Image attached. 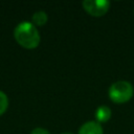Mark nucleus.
I'll use <instances>...</instances> for the list:
<instances>
[{"label":"nucleus","mask_w":134,"mask_h":134,"mask_svg":"<svg viewBox=\"0 0 134 134\" xmlns=\"http://www.w3.org/2000/svg\"><path fill=\"white\" fill-rule=\"evenodd\" d=\"M62 134H72V133H69V132H67V133H62Z\"/></svg>","instance_id":"obj_9"},{"label":"nucleus","mask_w":134,"mask_h":134,"mask_svg":"<svg viewBox=\"0 0 134 134\" xmlns=\"http://www.w3.org/2000/svg\"><path fill=\"white\" fill-rule=\"evenodd\" d=\"M14 37L18 44L27 49L36 48L40 44V35L34 23L23 21L19 23L14 30Z\"/></svg>","instance_id":"obj_1"},{"label":"nucleus","mask_w":134,"mask_h":134,"mask_svg":"<svg viewBox=\"0 0 134 134\" xmlns=\"http://www.w3.org/2000/svg\"><path fill=\"white\" fill-rule=\"evenodd\" d=\"M134 90L132 85L127 81H118L113 83L109 88V97L112 102L122 104L131 99Z\"/></svg>","instance_id":"obj_2"},{"label":"nucleus","mask_w":134,"mask_h":134,"mask_svg":"<svg viewBox=\"0 0 134 134\" xmlns=\"http://www.w3.org/2000/svg\"><path fill=\"white\" fill-rule=\"evenodd\" d=\"M82 5L88 14L94 17H100L109 10L110 2L107 0H85Z\"/></svg>","instance_id":"obj_3"},{"label":"nucleus","mask_w":134,"mask_h":134,"mask_svg":"<svg viewBox=\"0 0 134 134\" xmlns=\"http://www.w3.org/2000/svg\"><path fill=\"white\" fill-rule=\"evenodd\" d=\"M103 128L97 121H87L81 126L79 134H103Z\"/></svg>","instance_id":"obj_4"},{"label":"nucleus","mask_w":134,"mask_h":134,"mask_svg":"<svg viewBox=\"0 0 134 134\" xmlns=\"http://www.w3.org/2000/svg\"><path fill=\"white\" fill-rule=\"evenodd\" d=\"M8 107V98L7 95L0 90V115L3 114Z\"/></svg>","instance_id":"obj_7"},{"label":"nucleus","mask_w":134,"mask_h":134,"mask_svg":"<svg viewBox=\"0 0 134 134\" xmlns=\"http://www.w3.org/2000/svg\"><path fill=\"white\" fill-rule=\"evenodd\" d=\"M30 134H50L49 131H47L46 129H43V128H36L34 129Z\"/></svg>","instance_id":"obj_8"},{"label":"nucleus","mask_w":134,"mask_h":134,"mask_svg":"<svg viewBox=\"0 0 134 134\" xmlns=\"http://www.w3.org/2000/svg\"><path fill=\"white\" fill-rule=\"evenodd\" d=\"M31 18H32V22H34L35 26H36V25H38V26H43V25L47 22V19H48L47 14H46L45 12H43V10H38V12H36V13L32 15Z\"/></svg>","instance_id":"obj_6"},{"label":"nucleus","mask_w":134,"mask_h":134,"mask_svg":"<svg viewBox=\"0 0 134 134\" xmlns=\"http://www.w3.org/2000/svg\"><path fill=\"white\" fill-rule=\"evenodd\" d=\"M111 117V110L108 106H99L95 111V118L97 122H106Z\"/></svg>","instance_id":"obj_5"}]
</instances>
